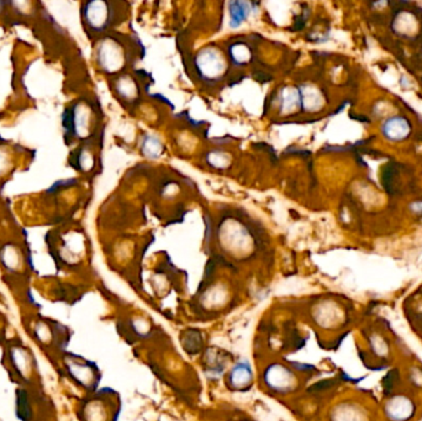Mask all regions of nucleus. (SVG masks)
<instances>
[{"mask_svg":"<svg viewBox=\"0 0 422 421\" xmlns=\"http://www.w3.org/2000/svg\"><path fill=\"white\" fill-rule=\"evenodd\" d=\"M251 14V4L246 1H235L230 4V26L239 27L247 20Z\"/></svg>","mask_w":422,"mask_h":421,"instance_id":"14","label":"nucleus"},{"mask_svg":"<svg viewBox=\"0 0 422 421\" xmlns=\"http://www.w3.org/2000/svg\"><path fill=\"white\" fill-rule=\"evenodd\" d=\"M382 132L388 140L399 143L405 140L411 134V124L405 117H389L383 124Z\"/></svg>","mask_w":422,"mask_h":421,"instance_id":"12","label":"nucleus"},{"mask_svg":"<svg viewBox=\"0 0 422 421\" xmlns=\"http://www.w3.org/2000/svg\"><path fill=\"white\" fill-rule=\"evenodd\" d=\"M197 68L200 76L206 79H215L223 76L226 70V62L223 55L215 48H205L197 58Z\"/></svg>","mask_w":422,"mask_h":421,"instance_id":"9","label":"nucleus"},{"mask_svg":"<svg viewBox=\"0 0 422 421\" xmlns=\"http://www.w3.org/2000/svg\"><path fill=\"white\" fill-rule=\"evenodd\" d=\"M86 19L94 30H104L112 24V9L107 3H91L87 6Z\"/></svg>","mask_w":422,"mask_h":421,"instance_id":"11","label":"nucleus"},{"mask_svg":"<svg viewBox=\"0 0 422 421\" xmlns=\"http://www.w3.org/2000/svg\"><path fill=\"white\" fill-rule=\"evenodd\" d=\"M204 373L211 381L220 380L221 377L228 373V363L229 361L226 358L225 354H219L215 351H208L204 360Z\"/></svg>","mask_w":422,"mask_h":421,"instance_id":"13","label":"nucleus"},{"mask_svg":"<svg viewBox=\"0 0 422 421\" xmlns=\"http://www.w3.org/2000/svg\"><path fill=\"white\" fill-rule=\"evenodd\" d=\"M163 145L158 140L157 137L146 136L143 138V145H141V151L145 156L151 158H157L162 153Z\"/></svg>","mask_w":422,"mask_h":421,"instance_id":"16","label":"nucleus"},{"mask_svg":"<svg viewBox=\"0 0 422 421\" xmlns=\"http://www.w3.org/2000/svg\"><path fill=\"white\" fill-rule=\"evenodd\" d=\"M363 416L360 410H357L351 404H342L332 411L331 421H362Z\"/></svg>","mask_w":422,"mask_h":421,"instance_id":"15","label":"nucleus"},{"mask_svg":"<svg viewBox=\"0 0 422 421\" xmlns=\"http://www.w3.org/2000/svg\"><path fill=\"white\" fill-rule=\"evenodd\" d=\"M97 58L104 71L117 72L128 62V52L121 42L107 39L99 46Z\"/></svg>","mask_w":422,"mask_h":421,"instance_id":"6","label":"nucleus"},{"mask_svg":"<svg viewBox=\"0 0 422 421\" xmlns=\"http://www.w3.org/2000/svg\"><path fill=\"white\" fill-rule=\"evenodd\" d=\"M78 414L81 421H110L109 419L112 417L110 406L97 394L83 403Z\"/></svg>","mask_w":422,"mask_h":421,"instance_id":"10","label":"nucleus"},{"mask_svg":"<svg viewBox=\"0 0 422 421\" xmlns=\"http://www.w3.org/2000/svg\"><path fill=\"white\" fill-rule=\"evenodd\" d=\"M26 323L29 335L42 350L50 352L51 356L53 354L60 356L65 352V346L68 341L66 326L40 315L32 316Z\"/></svg>","mask_w":422,"mask_h":421,"instance_id":"2","label":"nucleus"},{"mask_svg":"<svg viewBox=\"0 0 422 421\" xmlns=\"http://www.w3.org/2000/svg\"><path fill=\"white\" fill-rule=\"evenodd\" d=\"M293 365L295 367V370H298V372H311V370H315V367L311 365H305V363H293Z\"/></svg>","mask_w":422,"mask_h":421,"instance_id":"18","label":"nucleus"},{"mask_svg":"<svg viewBox=\"0 0 422 421\" xmlns=\"http://www.w3.org/2000/svg\"><path fill=\"white\" fill-rule=\"evenodd\" d=\"M261 381L265 389L278 396L291 394L299 387V378L296 376V370L277 361L270 362L265 365L261 375Z\"/></svg>","mask_w":422,"mask_h":421,"instance_id":"5","label":"nucleus"},{"mask_svg":"<svg viewBox=\"0 0 422 421\" xmlns=\"http://www.w3.org/2000/svg\"><path fill=\"white\" fill-rule=\"evenodd\" d=\"M415 401L407 394H393L384 404V414L388 420L410 421L415 416Z\"/></svg>","mask_w":422,"mask_h":421,"instance_id":"8","label":"nucleus"},{"mask_svg":"<svg viewBox=\"0 0 422 421\" xmlns=\"http://www.w3.org/2000/svg\"><path fill=\"white\" fill-rule=\"evenodd\" d=\"M255 380V372L251 362L246 358L236 361L226 375V386L230 391H247Z\"/></svg>","mask_w":422,"mask_h":421,"instance_id":"7","label":"nucleus"},{"mask_svg":"<svg viewBox=\"0 0 422 421\" xmlns=\"http://www.w3.org/2000/svg\"><path fill=\"white\" fill-rule=\"evenodd\" d=\"M58 357L62 370L66 373L70 381L88 393L95 391L100 380V372L95 363L83 358L81 356L68 354L66 351Z\"/></svg>","mask_w":422,"mask_h":421,"instance_id":"4","label":"nucleus"},{"mask_svg":"<svg viewBox=\"0 0 422 421\" xmlns=\"http://www.w3.org/2000/svg\"><path fill=\"white\" fill-rule=\"evenodd\" d=\"M15 413L20 421H53L51 401L35 387H18Z\"/></svg>","mask_w":422,"mask_h":421,"instance_id":"3","label":"nucleus"},{"mask_svg":"<svg viewBox=\"0 0 422 421\" xmlns=\"http://www.w3.org/2000/svg\"><path fill=\"white\" fill-rule=\"evenodd\" d=\"M4 362L13 381L19 387L41 388L40 372L34 352L21 340L8 341L4 349Z\"/></svg>","mask_w":422,"mask_h":421,"instance_id":"1","label":"nucleus"},{"mask_svg":"<svg viewBox=\"0 0 422 421\" xmlns=\"http://www.w3.org/2000/svg\"><path fill=\"white\" fill-rule=\"evenodd\" d=\"M124 84L119 86V91L125 98L135 97L138 94V86L133 83L131 78H125Z\"/></svg>","mask_w":422,"mask_h":421,"instance_id":"17","label":"nucleus"}]
</instances>
